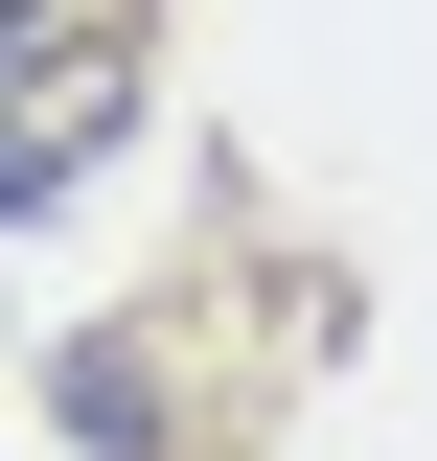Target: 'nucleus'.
Wrapping results in <instances>:
<instances>
[{"label":"nucleus","instance_id":"nucleus-1","mask_svg":"<svg viewBox=\"0 0 437 461\" xmlns=\"http://www.w3.org/2000/svg\"><path fill=\"white\" fill-rule=\"evenodd\" d=\"M115 139V0H0V208H47Z\"/></svg>","mask_w":437,"mask_h":461}]
</instances>
